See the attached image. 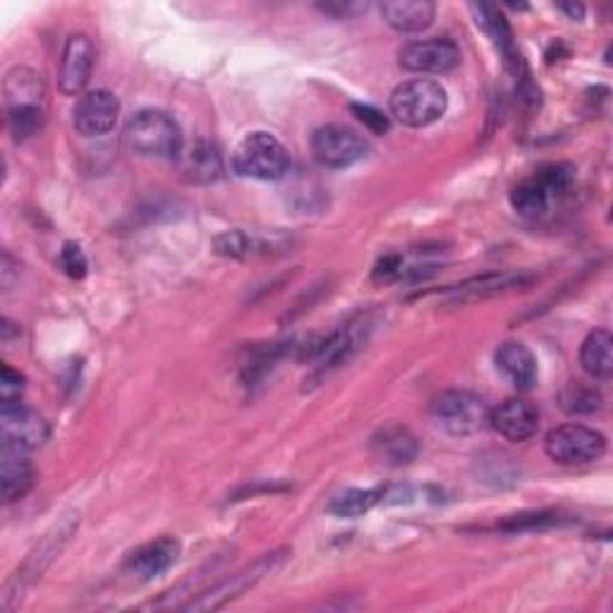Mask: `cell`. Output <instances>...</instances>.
<instances>
[{"label": "cell", "mask_w": 613, "mask_h": 613, "mask_svg": "<svg viewBox=\"0 0 613 613\" xmlns=\"http://www.w3.org/2000/svg\"><path fill=\"white\" fill-rule=\"evenodd\" d=\"M490 427H494L508 442L523 444L540 429V411L530 401L508 398L490 413Z\"/></svg>", "instance_id": "obj_12"}, {"label": "cell", "mask_w": 613, "mask_h": 613, "mask_svg": "<svg viewBox=\"0 0 613 613\" xmlns=\"http://www.w3.org/2000/svg\"><path fill=\"white\" fill-rule=\"evenodd\" d=\"M93 62H97V46L87 34H72L62 49L60 58V70H58V87L66 97H75L80 93L93 70Z\"/></svg>", "instance_id": "obj_11"}, {"label": "cell", "mask_w": 613, "mask_h": 613, "mask_svg": "<svg viewBox=\"0 0 613 613\" xmlns=\"http://www.w3.org/2000/svg\"><path fill=\"white\" fill-rule=\"evenodd\" d=\"M43 120H46L43 108H39V106L12 108V111H8L10 132L14 135V139H18V141L34 137L43 128Z\"/></svg>", "instance_id": "obj_27"}, {"label": "cell", "mask_w": 613, "mask_h": 613, "mask_svg": "<svg viewBox=\"0 0 613 613\" xmlns=\"http://www.w3.org/2000/svg\"><path fill=\"white\" fill-rule=\"evenodd\" d=\"M580 365L596 382H609L613 376V338L606 328L592 332L580 348Z\"/></svg>", "instance_id": "obj_22"}, {"label": "cell", "mask_w": 613, "mask_h": 613, "mask_svg": "<svg viewBox=\"0 0 613 613\" xmlns=\"http://www.w3.org/2000/svg\"><path fill=\"white\" fill-rule=\"evenodd\" d=\"M382 492L379 490H348L340 492L338 496L328 503V513L336 517H359L367 511H372L379 503Z\"/></svg>", "instance_id": "obj_25"}, {"label": "cell", "mask_w": 613, "mask_h": 613, "mask_svg": "<svg viewBox=\"0 0 613 613\" xmlns=\"http://www.w3.org/2000/svg\"><path fill=\"white\" fill-rule=\"evenodd\" d=\"M384 22L401 34H419L432 27L436 6L429 0H386L379 6Z\"/></svg>", "instance_id": "obj_18"}, {"label": "cell", "mask_w": 613, "mask_h": 613, "mask_svg": "<svg viewBox=\"0 0 613 613\" xmlns=\"http://www.w3.org/2000/svg\"><path fill=\"white\" fill-rule=\"evenodd\" d=\"M398 62L403 70L415 75H446L461 66V49L446 37L417 39L403 46Z\"/></svg>", "instance_id": "obj_8"}, {"label": "cell", "mask_w": 613, "mask_h": 613, "mask_svg": "<svg viewBox=\"0 0 613 613\" xmlns=\"http://www.w3.org/2000/svg\"><path fill=\"white\" fill-rule=\"evenodd\" d=\"M388 108L390 116L405 128H429V125L444 118L448 97L438 82L427 80V77H415V80H407L393 89Z\"/></svg>", "instance_id": "obj_2"}, {"label": "cell", "mask_w": 613, "mask_h": 613, "mask_svg": "<svg viewBox=\"0 0 613 613\" xmlns=\"http://www.w3.org/2000/svg\"><path fill=\"white\" fill-rule=\"evenodd\" d=\"M3 97H6V111H12V108H29V106L43 108L46 91H43L41 75L29 68L10 70L3 82Z\"/></svg>", "instance_id": "obj_21"}, {"label": "cell", "mask_w": 613, "mask_h": 613, "mask_svg": "<svg viewBox=\"0 0 613 613\" xmlns=\"http://www.w3.org/2000/svg\"><path fill=\"white\" fill-rule=\"evenodd\" d=\"M403 274H405V269H403V257H398V255H386L379 264H376L374 280L390 283V280H396V278H403Z\"/></svg>", "instance_id": "obj_32"}, {"label": "cell", "mask_w": 613, "mask_h": 613, "mask_svg": "<svg viewBox=\"0 0 613 613\" xmlns=\"http://www.w3.org/2000/svg\"><path fill=\"white\" fill-rule=\"evenodd\" d=\"M176 166L180 178L195 185H209L224 176V156L209 139H197L190 147H182Z\"/></svg>", "instance_id": "obj_13"}, {"label": "cell", "mask_w": 613, "mask_h": 613, "mask_svg": "<svg viewBox=\"0 0 613 613\" xmlns=\"http://www.w3.org/2000/svg\"><path fill=\"white\" fill-rule=\"evenodd\" d=\"M24 448L3 444L0 446V484H3L6 503H14L29 494L34 484V467Z\"/></svg>", "instance_id": "obj_16"}, {"label": "cell", "mask_w": 613, "mask_h": 613, "mask_svg": "<svg viewBox=\"0 0 613 613\" xmlns=\"http://www.w3.org/2000/svg\"><path fill=\"white\" fill-rule=\"evenodd\" d=\"M494 359H496V369L506 376L517 390H530L534 388V384H537L540 379L537 357L532 355L527 345L515 340L503 343L498 345Z\"/></svg>", "instance_id": "obj_15"}, {"label": "cell", "mask_w": 613, "mask_h": 613, "mask_svg": "<svg viewBox=\"0 0 613 613\" xmlns=\"http://www.w3.org/2000/svg\"><path fill=\"white\" fill-rule=\"evenodd\" d=\"M561 12L568 14L573 20H583L585 18V8L583 6H558Z\"/></svg>", "instance_id": "obj_34"}, {"label": "cell", "mask_w": 613, "mask_h": 613, "mask_svg": "<svg viewBox=\"0 0 613 613\" xmlns=\"http://www.w3.org/2000/svg\"><path fill=\"white\" fill-rule=\"evenodd\" d=\"M469 10H473V14H475L477 27L494 41V46L501 51L503 60H506V66L515 72L521 70L523 60H521V53H517V49H515L508 20L503 18V14L494 6H469Z\"/></svg>", "instance_id": "obj_19"}, {"label": "cell", "mask_w": 613, "mask_h": 613, "mask_svg": "<svg viewBox=\"0 0 613 613\" xmlns=\"http://www.w3.org/2000/svg\"><path fill=\"white\" fill-rule=\"evenodd\" d=\"M372 453L388 467H403L417 458L419 444L411 429L401 427V424H388L374 434Z\"/></svg>", "instance_id": "obj_17"}, {"label": "cell", "mask_w": 613, "mask_h": 613, "mask_svg": "<svg viewBox=\"0 0 613 613\" xmlns=\"http://www.w3.org/2000/svg\"><path fill=\"white\" fill-rule=\"evenodd\" d=\"M60 266L62 271H66L70 278L75 280H82L87 276V269H89V261L85 257V251L80 245L75 243H66L60 249Z\"/></svg>", "instance_id": "obj_29"}, {"label": "cell", "mask_w": 613, "mask_h": 613, "mask_svg": "<svg viewBox=\"0 0 613 613\" xmlns=\"http://www.w3.org/2000/svg\"><path fill=\"white\" fill-rule=\"evenodd\" d=\"M490 405L469 390H446L432 403L434 422L451 436H473L490 427Z\"/></svg>", "instance_id": "obj_4"}, {"label": "cell", "mask_w": 613, "mask_h": 613, "mask_svg": "<svg viewBox=\"0 0 613 613\" xmlns=\"http://www.w3.org/2000/svg\"><path fill=\"white\" fill-rule=\"evenodd\" d=\"M120 116V101L108 89H93L82 93L75 103V130L85 137H101L116 128Z\"/></svg>", "instance_id": "obj_9"}, {"label": "cell", "mask_w": 613, "mask_h": 613, "mask_svg": "<svg viewBox=\"0 0 613 613\" xmlns=\"http://www.w3.org/2000/svg\"><path fill=\"white\" fill-rule=\"evenodd\" d=\"M286 548H280V552H271V554H264L261 558H257L251 565H247V568H243L240 573H235L226 580H221V583L214 585L209 592L199 594V600L190 602L185 609L187 611H214V609H224L228 602L238 600V596H243L247 590L255 587L257 583H261V580L266 575H271L278 565L286 561Z\"/></svg>", "instance_id": "obj_6"}, {"label": "cell", "mask_w": 613, "mask_h": 613, "mask_svg": "<svg viewBox=\"0 0 613 613\" xmlns=\"http://www.w3.org/2000/svg\"><path fill=\"white\" fill-rule=\"evenodd\" d=\"M532 276L530 274H484L479 278H469L461 286L448 288V295L453 303H477L482 297L498 295L503 290H513L521 286H530Z\"/></svg>", "instance_id": "obj_20"}, {"label": "cell", "mask_w": 613, "mask_h": 613, "mask_svg": "<svg viewBox=\"0 0 613 613\" xmlns=\"http://www.w3.org/2000/svg\"><path fill=\"white\" fill-rule=\"evenodd\" d=\"M561 407L571 415H592L602 407V396L585 384H571L561 393Z\"/></svg>", "instance_id": "obj_26"}, {"label": "cell", "mask_w": 613, "mask_h": 613, "mask_svg": "<svg viewBox=\"0 0 613 613\" xmlns=\"http://www.w3.org/2000/svg\"><path fill=\"white\" fill-rule=\"evenodd\" d=\"M563 523L561 513L554 511H540V513H521L508 517L506 523H501V530L506 532H530V530H546V527H558Z\"/></svg>", "instance_id": "obj_28"}, {"label": "cell", "mask_w": 613, "mask_h": 613, "mask_svg": "<svg viewBox=\"0 0 613 613\" xmlns=\"http://www.w3.org/2000/svg\"><path fill=\"white\" fill-rule=\"evenodd\" d=\"M22 390H24V376L6 365L3 367V379H0V396H3V403L20 401Z\"/></svg>", "instance_id": "obj_31"}, {"label": "cell", "mask_w": 613, "mask_h": 613, "mask_svg": "<svg viewBox=\"0 0 613 613\" xmlns=\"http://www.w3.org/2000/svg\"><path fill=\"white\" fill-rule=\"evenodd\" d=\"M353 113L357 116V120L365 125V128H369L374 135H384L388 132L390 122H388V116H384L379 108H374L369 103H353Z\"/></svg>", "instance_id": "obj_30"}, {"label": "cell", "mask_w": 613, "mask_h": 613, "mask_svg": "<svg viewBox=\"0 0 613 613\" xmlns=\"http://www.w3.org/2000/svg\"><path fill=\"white\" fill-rule=\"evenodd\" d=\"M290 168L288 149L269 132L247 135L233 154V170L251 180H280Z\"/></svg>", "instance_id": "obj_3"}, {"label": "cell", "mask_w": 613, "mask_h": 613, "mask_svg": "<svg viewBox=\"0 0 613 613\" xmlns=\"http://www.w3.org/2000/svg\"><path fill=\"white\" fill-rule=\"evenodd\" d=\"M544 451L558 465H587L606 453V436L585 424H563L546 434Z\"/></svg>", "instance_id": "obj_5"}, {"label": "cell", "mask_w": 613, "mask_h": 613, "mask_svg": "<svg viewBox=\"0 0 613 613\" xmlns=\"http://www.w3.org/2000/svg\"><path fill=\"white\" fill-rule=\"evenodd\" d=\"M367 6H353V3H326V6H319V10L324 12V14H332V18H338V20H343V18H350V14H355V12H359V10H365Z\"/></svg>", "instance_id": "obj_33"}, {"label": "cell", "mask_w": 613, "mask_h": 613, "mask_svg": "<svg viewBox=\"0 0 613 613\" xmlns=\"http://www.w3.org/2000/svg\"><path fill=\"white\" fill-rule=\"evenodd\" d=\"M513 209L525 218H542L548 209H552L554 197L544 190V185L537 178H527L521 185L513 187L511 192Z\"/></svg>", "instance_id": "obj_24"}, {"label": "cell", "mask_w": 613, "mask_h": 613, "mask_svg": "<svg viewBox=\"0 0 613 613\" xmlns=\"http://www.w3.org/2000/svg\"><path fill=\"white\" fill-rule=\"evenodd\" d=\"M125 141L132 154L145 156V159H168L176 161L185 141L180 125L172 120V116L147 108L130 118L128 128H125Z\"/></svg>", "instance_id": "obj_1"}, {"label": "cell", "mask_w": 613, "mask_h": 613, "mask_svg": "<svg viewBox=\"0 0 613 613\" xmlns=\"http://www.w3.org/2000/svg\"><path fill=\"white\" fill-rule=\"evenodd\" d=\"M0 436H3V444L31 451L46 442L49 424L20 401L3 403V411H0Z\"/></svg>", "instance_id": "obj_10"}, {"label": "cell", "mask_w": 613, "mask_h": 613, "mask_svg": "<svg viewBox=\"0 0 613 613\" xmlns=\"http://www.w3.org/2000/svg\"><path fill=\"white\" fill-rule=\"evenodd\" d=\"M312 154L326 168H348L365 159L369 145L348 125H324L312 135Z\"/></svg>", "instance_id": "obj_7"}, {"label": "cell", "mask_w": 613, "mask_h": 613, "mask_svg": "<svg viewBox=\"0 0 613 613\" xmlns=\"http://www.w3.org/2000/svg\"><path fill=\"white\" fill-rule=\"evenodd\" d=\"M363 336H359V326H345L334 336H328L324 343L317 345L314 357H317V374H324L334 367H340L355 350Z\"/></svg>", "instance_id": "obj_23"}, {"label": "cell", "mask_w": 613, "mask_h": 613, "mask_svg": "<svg viewBox=\"0 0 613 613\" xmlns=\"http://www.w3.org/2000/svg\"><path fill=\"white\" fill-rule=\"evenodd\" d=\"M178 556H180V542L172 537H161L139 546L135 554H130L128 563H125V571H128L135 580L147 583V580L164 575L170 565L178 561Z\"/></svg>", "instance_id": "obj_14"}]
</instances>
